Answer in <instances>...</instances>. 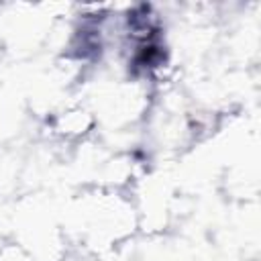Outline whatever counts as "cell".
I'll return each instance as SVG.
<instances>
[{"label": "cell", "mask_w": 261, "mask_h": 261, "mask_svg": "<svg viewBox=\"0 0 261 261\" xmlns=\"http://www.w3.org/2000/svg\"><path fill=\"white\" fill-rule=\"evenodd\" d=\"M92 120H90V114L82 108H73V110H67L63 114L57 116L55 120V130L61 133L63 137H71V135H84L88 128H90Z\"/></svg>", "instance_id": "cell-1"}]
</instances>
